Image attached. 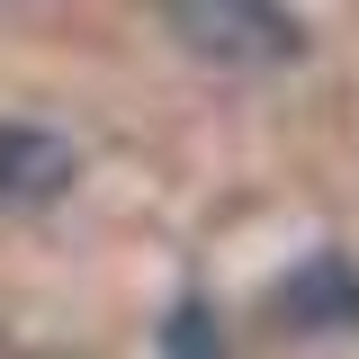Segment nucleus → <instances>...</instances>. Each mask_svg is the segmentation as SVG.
<instances>
[{"label": "nucleus", "mask_w": 359, "mask_h": 359, "mask_svg": "<svg viewBox=\"0 0 359 359\" xmlns=\"http://www.w3.org/2000/svg\"><path fill=\"white\" fill-rule=\"evenodd\" d=\"M162 27L216 72H278L306 54V18L287 0H162Z\"/></svg>", "instance_id": "f257e3e1"}, {"label": "nucleus", "mask_w": 359, "mask_h": 359, "mask_svg": "<svg viewBox=\"0 0 359 359\" xmlns=\"http://www.w3.org/2000/svg\"><path fill=\"white\" fill-rule=\"evenodd\" d=\"M162 359H224V332H216V314L198 306V297L171 306V323H162Z\"/></svg>", "instance_id": "20e7f679"}, {"label": "nucleus", "mask_w": 359, "mask_h": 359, "mask_svg": "<svg viewBox=\"0 0 359 359\" xmlns=\"http://www.w3.org/2000/svg\"><path fill=\"white\" fill-rule=\"evenodd\" d=\"M72 180H81V153H72L63 135L27 126V117H0V216L54 207Z\"/></svg>", "instance_id": "f03ea898"}, {"label": "nucleus", "mask_w": 359, "mask_h": 359, "mask_svg": "<svg viewBox=\"0 0 359 359\" xmlns=\"http://www.w3.org/2000/svg\"><path fill=\"white\" fill-rule=\"evenodd\" d=\"M269 314H278L287 332H359V261L351 252H314L306 269L278 278Z\"/></svg>", "instance_id": "7ed1b4c3"}]
</instances>
